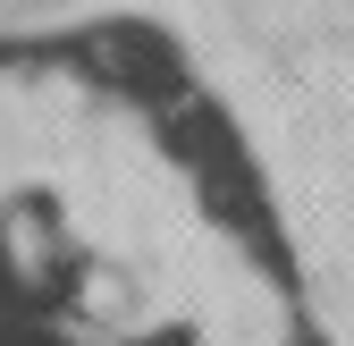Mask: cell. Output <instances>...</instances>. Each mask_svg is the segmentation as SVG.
<instances>
[]
</instances>
